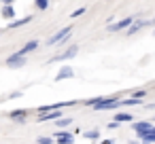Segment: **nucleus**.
I'll list each match as a JSON object with an SVG mask.
<instances>
[{
  "instance_id": "1",
  "label": "nucleus",
  "mask_w": 155,
  "mask_h": 144,
  "mask_svg": "<svg viewBox=\"0 0 155 144\" xmlns=\"http://www.w3.org/2000/svg\"><path fill=\"white\" fill-rule=\"evenodd\" d=\"M119 106H121V100L119 98H100L94 104L96 110H113V108H119Z\"/></svg>"
},
{
  "instance_id": "2",
  "label": "nucleus",
  "mask_w": 155,
  "mask_h": 144,
  "mask_svg": "<svg viewBox=\"0 0 155 144\" xmlns=\"http://www.w3.org/2000/svg\"><path fill=\"white\" fill-rule=\"evenodd\" d=\"M134 21H136V17H125V19L117 21V24H108V30L110 32H121V30H127Z\"/></svg>"
},
{
  "instance_id": "3",
  "label": "nucleus",
  "mask_w": 155,
  "mask_h": 144,
  "mask_svg": "<svg viewBox=\"0 0 155 144\" xmlns=\"http://www.w3.org/2000/svg\"><path fill=\"white\" fill-rule=\"evenodd\" d=\"M132 127H134L136 136H138V138H142V136H144V133L153 127V123H151V121H138V123H134Z\"/></svg>"
},
{
  "instance_id": "4",
  "label": "nucleus",
  "mask_w": 155,
  "mask_h": 144,
  "mask_svg": "<svg viewBox=\"0 0 155 144\" xmlns=\"http://www.w3.org/2000/svg\"><path fill=\"white\" fill-rule=\"evenodd\" d=\"M147 26H149V19H138V17H136V21L125 30V34H127V36H132V34H136L138 30H142V28H147Z\"/></svg>"
},
{
  "instance_id": "5",
  "label": "nucleus",
  "mask_w": 155,
  "mask_h": 144,
  "mask_svg": "<svg viewBox=\"0 0 155 144\" xmlns=\"http://www.w3.org/2000/svg\"><path fill=\"white\" fill-rule=\"evenodd\" d=\"M70 30L72 28H64V30H60V32H55L49 40H47V45H55V43H60V40H64V38H68V34H70Z\"/></svg>"
},
{
  "instance_id": "6",
  "label": "nucleus",
  "mask_w": 155,
  "mask_h": 144,
  "mask_svg": "<svg viewBox=\"0 0 155 144\" xmlns=\"http://www.w3.org/2000/svg\"><path fill=\"white\" fill-rule=\"evenodd\" d=\"M58 119H62V112L60 110H51V112H45V114H38V123H45V121H58Z\"/></svg>"
},
{
  "instance_id": "7",
  "label": "nucleus",
  "mask_w": 155,
  "mask_h": 144,
  "mask_svg": "<svg viewBox=\"0 0 155 144\" xmlns=\"http://www.w3.org/2000/svg\"><path fill=\"white\" fill-rule=\"evenodd\" d=\"M24 64H26V57H24V55H19V53H13L11 57H7V66L17 68V66H24Z\"/></svg>"
},
{
  "instance_id": "8",
  "label": "nucleus",
  "mask_w": 155,
  "mask_h": 144,
  "mask_svg": "<svg viewBox=\"0 0 155 144\" xmlns=\"http://www.w3.org/2000/svg\"><path fill=\"white\" fill-rule=\"evenodd\" d=\"M58 138H55V142L58 144H72L74 142V136L70 133V131H60V133H55Z\"/></svg>"
},
{
  "instance_id": "9",
  "label": "nucleus",
  "mask_w": 155,
  "mask_h": 144,
  "mask_svg": "<svg viewBox=\"0 0 155 144\" xmlns=\"http://www.w3.org/2000/svg\"><path fill=\"white\" fill-rule=\"evenodd\" d=\"M77 51H79L77 47H70L66 53H60V55H55V57H53V62H64V59H70V57H74V55H77Z\"/></svg>"
},
{
  "instance_id": "10",
  "label": "nucleus",
  "mask_w": 155,
  "mask_h": 144,
  "mask_svg": "<svg viewBox=\"0 0 155 144\" xmlns=\"http://www.w3.org/2000/svg\"><path fill=\"white\" fill-rule=\"evenodd\" d=\"M70 76H74V70H72V68H68V66H64V68L58 72L55 81H64V78H70Z\"/></svg>"
},
{
  "instance_id": "11",
  "label": "nucleus",
  "mask_w": 155,
  "mask_h": 144,
  "mask_svg": "<svg viewBox=\"0 0 155 144\" xmlns=\"http://www.w3.org/2000/svg\"><path fill=\"white\" fill-rule=\"evenodd\" d=\"M140 140H142V144H155V125H153V127H151Z\"/></svg>"
},
{
  "instance_id": "12",
  "label": "nucleus",
  "mask_w": 155,
  "mask_h": 144,
  "mask_svg": "<svg viewBox=\"0 0 155 144\" xmlns=\"http://www.w3.org/2000/svg\"><path fill=\"white\" fill-rule=\"evenodd\" d=\"M36 47H38V43H36V40H32V43H28V45H26V47H24V49H21V51H17V53H19V55H24V57H26V55H28V53H30V51H34V49H36Z\"/></svg>"
},
{
  "instance_id": "13",
  "label": "nucleus",
  "mask_w": 155,
  "mask_h": 144,
  "mask_svg": "<svg viewBox=\"0 0 155 144\" xmlns=\"http://www.w3.org/2000/svg\"><path fill=\"white\" fill-rule=\"evenodd\" d=\"M132 119H134V117L127 114V112H117V114H115V121H117V123H130Z\"/></svg>"
},
{
  "instance_id": "14",
  "label": "nucleus",
  "mask_w": 155,
  "mask_h": 144,
  "mask_svg": "<svg viewBox=\"0 0 155 144\" xmlns=\"http://www.w3.org/2000/svg\"><path fill=\"white\" fill-rule=\"evenodd\" d=\"M32 19H34L32 15L21 17V19H17V21H11V24H9V28H19V26H24V24H28V21H32Z\"/></svg>"
},
{
  "instance_id": "15",
  "label": "nucleus",
  "mask_w": 155,
  "mask_h": 144,
  "mask_svg": "<svg viewBox=\"0 0 155 144\" xmlns=\"http://www.w3.org/2000/svg\"><path fill=\"white\" fill-rule=\"evenodd\" d=\"M26 114H28V110H13L9 117H11V119H15V121H21Z\"/></svg>"
},
{
  "instance_id": "16",
  "label": "nucleus",
  "mask_w": 155,
  "mask_h": 144,
  "mask_svg": "<svg viewBox=\"0 0 155 144\" xmlns=\"http://www.w3.org/2000/svg\"><path fill=\"white\" fill-rule=\"evenodd\" d=\"M2 15H5L7 19L15 17V11H13V7H11V5H5V9H2Z\"/></svg>"
},
{
  "instance_id": "17",
  "label": "nucleus",
  "mask_w": 155,
  "mask_h": 144,
  "mask_svg": "<svg viewBox=\"0 0 155 144\" xmlns=\"http://www.w3.org/2000/svg\"><path fill=\"white\" fill-rule=\"evenodd\" d=\"M140 100L138 98H127V100H121V106H138Z\"/></svg>"
},
{
  "instance_id": "18",
  "label": "nucleus",
  "mask_w": 155,
  "mask_h": 144,
  "mask_svg": "<svg viewBox=\"0 0 155 144\" xmlns=\"http://www.w3.org/2000/svg\"><path fill=\"white\" fill-rule=\"evenodd\" d=\"M85 138H89V140H98V138H100V131L91 129V131H87V133H85Z\"/></svg>"
},
{
  "instance_id": "19",
  "label": "nucleus",
  "mask_w": 155,
  "mask_h": 144,
  "mask_svg": "<svg viewBox=\"0 0 155 144\" xmlns=\"http://www.w3.org/2000/svg\"><path fill=\"white\" fill-rule=\"evenodd\" d=\"M49 7V0H36V9H41V11H45Z\"/></svg>"
},
{
  "instance_id": "20",
  "label": "nucleus",
  "mask_w": 155,
  "mask_h": 144,
  "mask_svg": "<svg viewBox=\"0 0 155 144\" xmlns=\"http://www.w3.org/2000/svg\"><path fill=\"white\" fill-rule=\"evenodd\" d=\"M70 123H72V119H66V117L58 119V125H60V127H66V125H70Z\"/></svg>"
},
{
  "instance_id": "21",
  "label": "nucleus",
  "mask_w": 155,
  "mask_h": 144,
  "mask_svg": "<svg viewBox=\"0 0 155 144\" xmlns=\"http://www.w3.org/2000/svg\"><path fill=\"white\" fill-rule=\"evenodd\" d=\"M144 95H147V91H144V89H138V91H134V95H132V98H138V100H142Z\"/></svg>"
},
{
  "instance_id": "22",
  "label": "nucleus",
  "mask_w": 155,
  "mask_h": 144,
  "mask_svg": "<svg viewBox=\"0 0 155 144\" xmlns=\"http://www.w3.org/2000/svg\"><path fill=\"white\" fill-rule=\"evenodd\" d=\"M83 13H85V9H83V7H81V9H77V11H74V13H72V15H70V17H72V19H77V17H81V15H83Z\"/></svg>"
},
{
  "instance_id": "23",
  "label": "nucleus",
  "mask_w": 155,
  "mask_h": 144,
  "mask_svg": "<svg viewBox=\"0 0 155 144\" xmlns=\"http://www.w3.org/2000/svg\"><path fill=\"white\" fill-rule=\"evenodd\" d=\"M36 144H53V140H51V138H38Z\"/></svg>"
},
{
  "instance_id": "24",
  "label": "nucleus",
  "mask_w": 155,
  "mask_h": 144,
  "mask_svg": "<svg viewBox=\"0 0 155 144\" xmlns=\"http://www.w3.org/2000/svg\"><path fill=\"white\" fill-rule=\"evenodd\" d=\"M117 125H119V123H117V121H110V123H108V129H115V127H117Z\"/></svg>"
},
{
  "instance_id": "25",
  "label": "nucleus",
  "mask_w": 155,
  "mask_h": 144,
  "mask_svg": "<svg viewBox=\"0 0 155 144\" xmlns=\"http://www.w3.org/2000/svg\"><path fill=\"white\" fill-rule=\"evenodd\" d=\"M0 2H2V5H13L15 0H0Z\"/></svg>"
},
{
  "instance_id": "26",
  "label": "nucleus",
  "mask_w": 155,
  "mask_h": 144,
  "mask_svg": "<svg viewBox=\"0 0 155 144\" xmlns=\"http://www.w3.org/2000/svg\"><path fill=\"white\" fill-rule=\"evenodd\" d=\"M100 144H115L113 140H104V142H100Z\"/></svg>"
}]
</instances>
